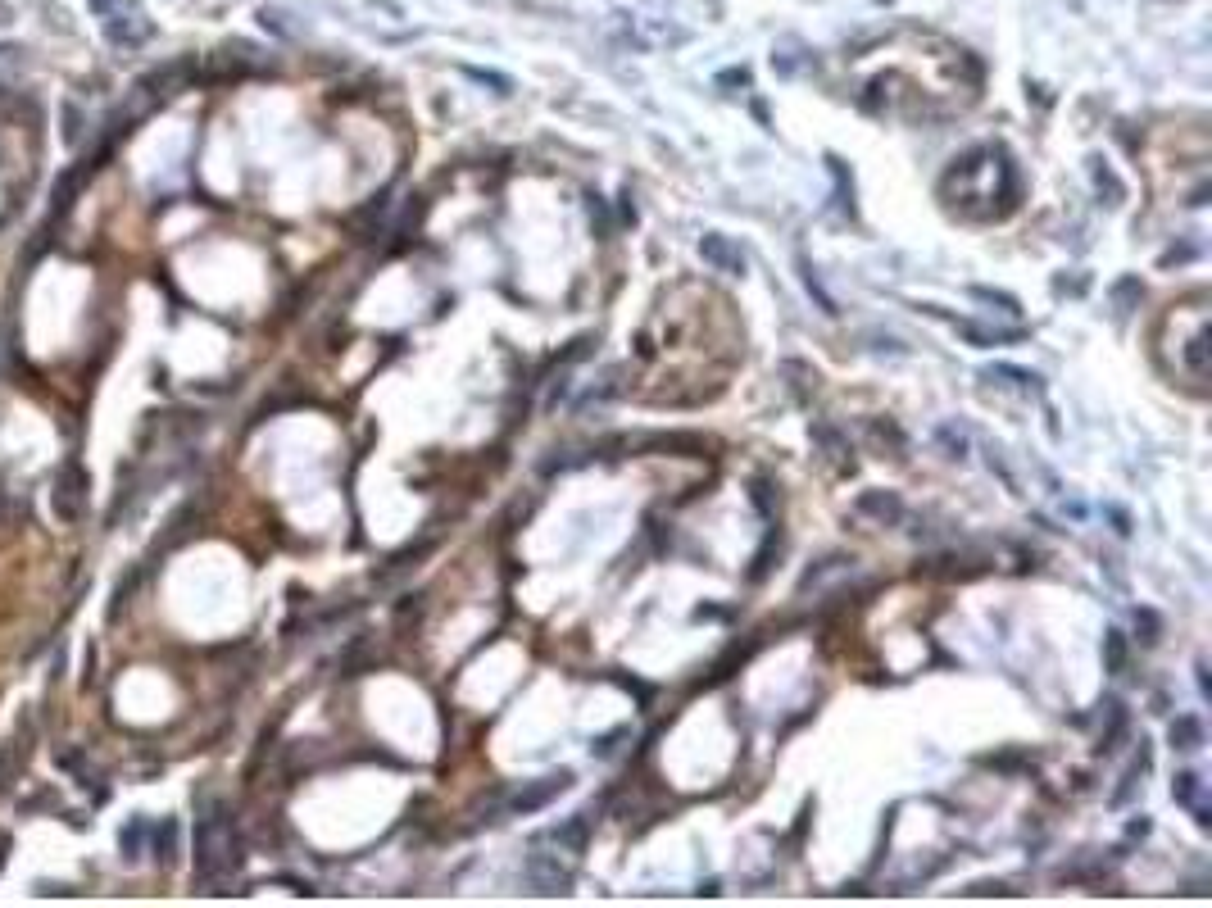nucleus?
Wrapping results in <instances>:
<instances>
[{"mask_svg": "<svg viewBox=\"0 0 1212 908\" xmlns=\"http://www.w3.org/2000/svg\"><path fill=\"white\" fill-rule=\"evenodd\" d=\"M241 863L237 827L227 818V809H209L196 827V877L200 886H223Z\"/></svg>", "mask_w": 1212, "mask_h": 908, "instance_id": "nucleus-1", "label": "nucleus"}, {"mask_svg": "<svg viewBox=\"0 0 1212 908\" xmlns=\"http://www.w3.org/2000/svg\"><path fill=\"white\" fill-rule=\"evenodd\" d=\"M100 14V23H105V37L114 41V46H146L150 37H155V23L146 19V10L141 5H132V0H91Z\"/></svg>", "mask_w": 1212, "mask_h": 908, "instance_id": "nucleus-2", "label": "nucleus"}, {"mask_svg": "<svg viewBox=\"0 0 1212 908\" xmlns=\"http://www.w3.org/2000/svg\"><path fill=\"white\" fill-rule=\"evenodd\" d=\"M527 881L541 895H563V890H572V868H563L559 854H541L536 849L532 859H527Z\"/></svg>", "mask_w": 1212, "mask_h": 908, "instance_id": "nucleus-3", "label": "nucleus"}, {"mask_svg": "<svg viewBox=\"0 0 1212 908\" xmlns=\"http://www.w3.org/2000/svg\"><path fill=\"white\" fill-rule=\"evenodd\" d=\"M854 514L872 518L877 527H899L904 523V500L895 491H863L854 500Z\"/></svg>", "mask_w": 1212, "mask_h": 908, "instance_id": "nucleus-4", "label": "nucleus"}, {"mask_svg": "<svg viewBox=\"0 0 1212 908\" xmlns=\"http://www.w3.org/2000/svg\"><path fill=\"white\" fill-rule=\"evenodd\" d=\"M568 781H572V772H554V777H541L536 786L518 790L509 809H513V813H532V809H541V804H550L554 795H563V790H568Z\"/></svg>", "mask_w": 1212, "mask_h": 908, "instance_id": "nucleus-5", "label": "nucleus"}, {"mask_svg": "<svg viewBox=\"0 0 1212 908\" xmlns=\"http://www.w3.org/2000/svg\"><path fill=\"white\" fill-rule=\"evenodd\" d=\"M700 255H704V264H713L718 273H731V277L745 273V255H740V246H731V241L718 237V232H709V237L700 241Z\"/></svg>", "mask_w": 1212, "mask_h": 908, "instance_id": "nucleus-6", "label": "nucleus"}, {"mask_svg": "<svg viewBox=\"0 0 1212 908\" xmlns=\"http://www.w3.org/2000/svg\"><path fill=\"white\" fill-rule=\"evenodd\" d=\"M813 441H818L822 450H827V459L840 468V473H854V450H849V441L836 432V427L813 423Z\"/></svg>", "mask_w": 1212, "mask_h": 908, "instance_id": "nucleus-7", "label": "nucleus"}, {"mask_svg": "<svg viewBox=\"0 0 1212 908\" xmlns=\"http://www.w3.org/2000/svg\"><path fill=\"white\" fill-rule=\"evenodd\" d=\"M954 327L958 332L972 341V346H1004V341H1022V327H1013V332H995V327H976V323H967V318H954Z\"/></svg>", "mask_w": 1212, "mask_h": 908, "instance_id": "nucleus-8", "label": "nucleus"}, {"mask_svg": "<svg viewBox=\"0 0 1212 908\" xmlns=\"http://www.w3.org/2000/svg\"><path fill=\"white\" fill-rule=\"evenodd\" d=\"M1172 745H1176V750H1185V754L1203 745V722L1194 718V713H1181V718L1172 722Z\"/></svg>", "mask_w": 1212, "mask_h": 908, "instance_id": "nucleus-9", "label": "nucleus"}, {"mask_svg": "<svg viewBox=\"0 0 1212 908\" xmlns=\"http://www.w3.org/2000/svg\"><path fill=\"white\" fill-rule=\"evenodd\" d=\"M1208 336H1212V332H1208V323H1203L1199 332L1190 336V346H1185V364H1190V373L1199 377V382L1208 377Z\"/></svg>", "mask_w": 1212, "mask_h": 908, "instance_id": "nucleus-10", "label": "nucleus"}, {"mask_svg": "<svg viewBox=\"0 0 1212 908\" xmlns=\"http://www.w3.org/2000/svg\"><path fill=\"white\" fill-rule=\"evenodd\" d=\"M827 168H831V178H836V205L845 209L849 218H854V182H849V173H845V164H840L836 155H827Z\"/></svg>", "mask_w": 1212, "mask_h": 908, "instance_id": "nucleus-11", "label": "nucleus"}, {"mask_svg": "<svg viewBox=\"0 0 1212 908\" xmlns=\"http://www.w3.org/2000/svg\"><path fill=\"white\" fill-rule=\"evenodd\" d=\"M1090 178H1094V187H1099V191H1108V205H1122L1126 191H1122V182H1117L1113 173L1104 168V159H1090Z\"/></svg>", "mask_w": 1212, "mask_h": 908, "instance_id": "nucleus-12", "label": "nucleus"}, {"mask_svg": "<svg viewBox=\"0 0 1212 908\" xmlns=\"http://www.w3.org/2000/svg\"><path fill=\"white\" fill-rule=\"evenodd\" d=\"M550 840H554L559 849H582V845H586V818H572L568 827H554Z\"/></svg>", "mask_w": 1212, "mask_h": 908, "instance_id": "nucleus-13", "label": "nucleus"}, {"mask_svg": "<svg viewBox=\"0 0 1212 908\" xmlns=\"http://www.w3.org/2000/svg\"><path fill=\"white\" fill-rule=\"evenodd\" d=\"M1104 663H1108V672H1122L1126 668V636L1122 632H1108L1104 636Z\"/></svg>", "mask_w": 1212, "mask_h": 908, "instance_id": "nucleus-14", "label": "nucleus"}, {"mask_svg": "<svg viewBox=\"0 0 1212 908\" xmlns=\"http://www.w3.org/2000/svg\"><path fill=\"white\" fill-rule=\"evenodd\" d=\"M986 377H1008V382H1013V386H1022V391H1035V382H1040V377H1035V373H1026V368H1013V364H995Z\"/></svg>", "mask_w": 1212, "mask_h": 908, "instance_id": "nucleus-15", "label": "nucleus"}, {"mask_svg": "<svg viewBox=\"0 0 1212 908\" xmlns=\"http://www.w3.org/2000/svg\"><path fill=\"white\" fill-rule=\"evenodd\" d=\"M1172 795L1181 804H1194V800H1199V777H1194V772H1181V777H1176V786H1172Z\"/></svg>", "mask_w": 1212, "mask_h": 908, "instance_id": "nucleus-16", "label": "nucleus"}, {"mask_svg": "<svg viewBox=\"0 0 1212 908\" xmlns=\"http://www.w3.org/2000/svg\"><path fill=\"white\" fill-rule=\"evenodd\" d=\"M464 73H468V78H473V82H486V87H495V91H500V96H504V91H509V78H500V73H486V69H464Z\"/></svg>", "mask_w": 1212, "mask_h": 908, "instance_id": "nucleus-17", "label": "nucleus"}, {"mask_svg": "<svg viewBox=\"0 0 1212 908\" xmlns=\"http://www.w3.org/2000/svg\"><path fill=\"white\" fill-rule=\"evenodd\" d=\"M1113 296H1117V305L1126 309L1135 296H1140V282H1135V277H1126V282H1117V287H1113Z\"/></svg>", "mask_w": 1212, "mask_h": 908, "instance_id": "nucleus-18", "label": "nucleus"}, {"mask_svg": "<svg viewBox=\"0 0 1212 908\" xmlns=\"http://www.w3.org/2000/svg\"><path fill=\"white\" fill-rule=\"evenodd\" d=\"M940 441L954 450V459H963V436H954V427H940Z\"/></svg>", "mask_w": 1212, "mask_h": 908, "instance_id": "nucleus-19", "label": "nucleus"}, {"mask_svg": "<svg viewBox=\"0 0 1212 908\" xmlns=\"http://www.w3.org/2000/svg\"><path fill=\"white\" fill-rule=\"evenodd\" d=\"M967 895H1013V890L999 886V881H995V886H990V881H981V886H967Z\"/></svg>", "mask_w": 1212, "mask_h": 908, "instance_id": "nucleus-20", "label": "nucleus"}]
</instances>
